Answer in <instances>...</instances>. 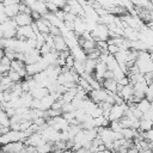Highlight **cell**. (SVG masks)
Masks as SVG:
<instances>
[{
    "label": "cell",
    "instance_id": "cell-14",
    "mask_svg": "<svg viewBox=\"0 0 153 153\" xmlns=\"http://www.w3.org/2000/svg\"><path fill=\"white\" fill-rule=\"evenodd\" d=\"M151 108H152V102L148 100L147 98H143L142 100H140V102L137 103V109L141 110L143 114H146Z\"/></svg>",
    "mask_w": 153,
    "mask_h": 153
},
{
    "label": "cell",
    "instance_id": "cell-8",
    "mask_svg": "<svg viewBox=\"0 0 153 153\" xmlns=\"http://www.w3.org/2000/svg\"><path fill=\"white\" fill-rule=\"evenodd\" d=\"M103 88H105L109 93H117L118 90V81L112 78V79H104L103 84H102Z\"/></svg>",
    "mask_w": 153,
    "mask_h": 153
},
{
    "label": "cell",
    "instance_id": "cell-16",
    "mask_svg": "<svg viewBox=\"0 0 153 153\" xmlns=\"http://www.w3.org/2000/svg\"><path fill=\"white\" fill-rule=\"evenodd\" d=\"M26 67V63L23 61V60H19V59H14V60H12V62H11V68L13 69V71H16V72H20L23 68H25Z\"/></svg>",
    "mask_w": 153,
    "mask_h": 153
},
{
    "label": "cell",
    "instance_id": "cell-13",
    "mask_svg": "<svg viewBox=\"0 0 153 153\" xmlns=\"http://www.w3.org/2000/svg\"><path fill=\"white\" fill-rule=\"evenodd\" d=\"M31 10L32 11H36L38 13H41V16L43 17L45 13H48V8H47V4L45 2H42L39 0H37L32 6H31Z\"/></svg>",
    "mask_w": 153,
    "mask_h": 153
},
{
    "label": "cell",
    "instance_id": "cell-24",
    "mask_svg": "<svg viewBox=\"0 0 153 153\" xmlns=\"http://www.w3.org/2000/svg\"><path fill=\"white\" fill-rule=\"evenodd\" d=\"M59 8H61V10H63L66 6H67V0H51Z\"/></svg>",
    "mask_w": 153,
    "mask_h": 153
},
{
    "label": "cell",
    "instance_id": "cell-6",
    "mask_svg": "<svg viewBox=\"0 0 153 153\" xmlns=\"http://www.w3.org/2000/svg\"><path fill=\"white\" fill-rule=\"evenodd\" d=\"M13 19L16 20L18 26H26V25H31L33 23V19H32L31 14L24 13V12H19Z\"/></svg>",
    "mask_w": 153,
    "mask_h": 153
},
{
    "label": "cell",
    "instance_id": "cell-3",
    "mask_svg": "<svg viewBox=\"0 0 153 153\" xmlns=\"http://www.w3.org/2000/svg\"><path fill=\"white\" fill-rule=\"evenodd\" d=\"M127 109H128L127 103H123V104H114L112 108H111V110H110V114H109V120L110 121H120L121 118L124 117Z\"/></svg>",
    "mask_w": 153,
    "mask_h": 153
},
{
    "label": "cell",
    "instance_id": "cell-4",
    "mask_svg": "<svg viewBox=\"0 0 153 153\" xmlns=\"http://www.w3.org/2000/svg\"><path fill=\"white\" fill-rule=\"evenodd\" d=\"M109 97V92L100 87V88H93L91 92H88V98L96 103V104H99V103H103V102H106V98Z\"/></svg>",
    "mask_w": 153,
    "mask_h": 153
},
{
    "label": "cell",
    "instance_id": "cell-25",
    "mask_svg": "<svg viewBox=\"0 0 153 153\" xmlns=\"http://www.w3.org/2000/svg\"><path fill=\"white\" fill-rule=\"evenodd\" d=\"M143 137L147 140V141H151L153 142V128L147 130V131H143Z\"/></svg>",
    "mask_w": 153,
    "mask_h": 153
},
{
    "label": "cell",
    "instance_id": "cell-15",
    "mask_svg": "<svg viewBox=\"0 0 153 153\" xmlns=\"http://www.w3.org/2000/svg\"><path fill=\"white\" fill-rule=\"evenodd\" d=\"M152 128H153V121L148 118H143V117L140 120V128H139L140 131H147Z\"/></svg>",
    "mask_w": 153,
    "mask_h": 153
},
{
    "label": "cell",
    "instance_id": "cell-27",
    "mask_svg": "<svg viewBox=\"0 0 153 153\" xmlns=\"http://www.w3.org/2000/svg\"><path fill=\"white\" fill-rule=\"evenodd\" d=\"M20 2H22L20 0H1V4H4L5 6L14 5V4H20Z\"/></svg>",
    "mask_w": 153,
    "mask_h": 153
},
{
    "label": "cell",
    "instance_id": "cell-12",
    "mask_svg": "<svg viewBox=\"0 0 153 153\" xmlns=\"http://www.w3.org/2000/svg\"><path fill=\"white\" fill-rule=\"evenodd\" d=\"M30 93L32 94L33 98H36V99H42L43 97H45V96L49 93V90H48V87H44V86H36V87H33V88L30 91Z\"/></svg>",
    "mask_w": 153,
    "mask_h": 153
},
{
    "label": "cell",
    "instance_id": "cell-2",
    "mask_svg": "<svg viewBox=\"0 0 153 153\" xmlns=\"http://www.w3.org/2000/svg\"><path fill=\"white\" fill-rule=\"evenodd\" d=\"M91 33L94 41H108L110 37V31L108 26L102 23H98V25L91 31Z\"/></svg>",
    "mask_w": 153,
    "mask_h": 153
},
{
    "label": "cell",
    "instance_id": "cell-33",
    "mask_svg": "<svg viewBox=\"0 0 153 153\" xmlns=\"http://www.w3.org/2000/svg\"><path fill=\"white\" fill-rule=\"evenodd\" d=\"M20 1H22V0H20Z\"/></svg>",
    "mask_w": 153,
    "mask_h": 153
},
{
    "label": "cell",
    "instance_id": "cell-19",
    "mask_svg": "<svg viewBox=\"0 0 153 153\" xmlns=\"http://www.w3.org/2000/svg\"><path fill=\"white\" fill-rule=\"evenodd\" d=\"M109 128L114 131H121L122 130V126L120 123V121H110V124H109Z\"/></svg>",
    "mask_w": 153,
    "mask_h": 153
},
{
    "label": "cell",
    "instance_id": "cell-1",
    "mask_svg": "<svg viewBox=\"0 0 153 153\" xmlns=\"http://www.w3.org/2000/svg\"><path fill=\"white\" fill-rule=\"evenodd\" d=\"M18 24L13 18H10L6 23H1L0 31H1V38H14L18 33Z\"/></svg>",
    "mask_w": 153,
    "mask_h": 153
},
{
    "label": "cell",
    "instance_id": "cell-9",
    "mask_svg": "<svg viewBox=\"0 0 153 153\" xmlns=\"http://www.w3.org/2000/svg\"><path fill=\"white\" fill-rule=\"evenodd\" d=\"M118 94L127 102L129 99H131L134 97V85L133 84H128L126 86H123L121 88V91L118 92Z\"/></svg>",
    "mask_w": 153,
    "mask_h": 153
},
{
    "label": "cell",
    "instance_id": "cell-29",
    "mask_svg": "<svg viewBox=\"0 0 153 153\" xmlns=\"http://www.w3.org/2000/svg\"><path fill=\"white\" fill-rule=\"evenodd\" d=\"M50 153H63V151H62V149H54V151H51Z\"/></svg>",
    "mask_w": 153,
    "mask_h": 153
},
{
    "label": "cell",
    "instance_id": "cell-7",
    "mask_svg": "<svg viewBox=\"0 0 153 153\" xmlns=\"http://www.w3.org/2000/svg\"><path fill=\"white\" fill-rule=\"evenodd\" d=\"M1 11L5 12L10 18H14L20 12V4H14L8 6H5L4 4H1Z\"/></svg>",
    "mask_w": 153,
    "mask_h": 153
},
{
    "label": "cell",
    "instance_id": "cell-18",
    "mask_svg": "<svg viewBox=\"0 0 153 153\" xmlns=\"http://www.w3.org/2000/svg\"><path fill=\"white\" fill-rule=\"evenodd\" d=\"M7 75H8V78L13 81V82H22L24 79L20 76V74L18 73V72H16V71H13V69H11L8 73H7Z\"/></svg>",
    "mask_w": 153,
    "mask_h": 153
},
{
    "label": "cell",
    "instance_id": "cell-10",
    "mask_svg": "<svg viewBox=\"0 0 153 153\" xmlns=\"http://www.w3.org/2000/svg\"><path fill=\"white\" fill-rule=\"evenodd\" d=\"M56 102V97H55V94H53V93H48L45 97H43L42 99H41V109L42 110H49L53 105H54V103Z\"/></svg>",
    "mask_w": 153,
    "mask_h": 153
},
{
    "label": "cell",
    "instance_id": "cell-5",
    "mask_svg": "<svg viewBox=\"0 0 153 153\" xmlns=\"http://www.w3.org/2000/svg\"><path fill=\"white\" fill-rule=\"evenodd\" d=\"M17 38H19V39H29V38H36V33H35V30H33L32 25L19 26V27H18Z\"/></svg>",
    "mask_w": 153,
    "mask_h": 153
},
{
    "label": "cell",
    "instance_id": "cell-32",
    "mask_svg": "<svg viewBox=\"0 0 153 153\" xmlns=\"http://www.w3.org/2000/svg\"><path fill=\"white\" fill-rule=\"evenodd\" d=\"M86 1H88V2H91V1H94V0H86Z\"/></svg>",
    "mask_w": 153,
    "mask_h": 153
},
{
    "label": "cell",
    "instance_id": "cell-20",
    "mask_svg": "<svg viewBox=\"0 0 153 153\" xmlns=\"http://www.w3.org/2000/svg\"><path fill=\"white\" fill-rule=\"evenodd\" d=\"M76 109L74 108V105L72 104V103H65L63 105H62V112L63 114H66V112H73V111H75Z\"/></svg>",
    "mask_w": 153,
    "mask_h": 153
},
{
    "label": "cell",
    "instance_id": "cell-26",
    "mask_svg": "<svg viewBox=\"0 0 153 153\" xmlns=\"http://www.w3.org/2000/svg\"><path fill=\"white\" fill-rule=\"evenodd\" d=\"M41 99H36L33 98L32 100V104H31V109H41Z\"/></svg>",
    "mask_w": 153,
    "mask_h": 153
},
{
    "label": "cell",
    "instance_id": "cell-31",
    "mask_svg": "<svg viewBox=\"0 0 153 153\" xmlns=\"http://www.w3.org/2000/svg\"><path fill=\"white\" fill-rule=\"evenodd\" d=\"M39 1H42V2H45V4H47V2L49 1V0H39Z\"/></svg>",
    "mask_w": 153,
    "mask_h": 153
},
{
    "label": "cell",
    "instance_id": "cell-28",
    "mask_svg": "<svg viewBox=\"0 0 153 153\" xmlns=\"http://www.w3.org/2000/svg\"><path fill=\"white\" fill-rule=\"evenodd\" d=\"M112 78H115L114 72L110 71V69H108V71L105 72V74H104V79H112Z\"/></svg>",
    "mask_w": 153,
    "mask_h": 153
},
{
    "label": "cell",
    "instance_id": "cell-22",
    "mask_svg": "<svg viewBox=\"0 0 153 153\" xmlns=\"http://www.w3.org/2000/svg\"><path fill=\"white\" fill-rule=\"evenodd\" d=\"M120 50H121V48L118 45H115V44H109V47H108V51L111 55H116Z\"/></svg>",
    "mask_w": 153,
    "mask_h": 153
},
{
    "label": "cell",
    "instance_id": "cell-23",
    "mask_svg": "<svg viewBox=\"0 0 153 153\" xmlns=\"http://www.w3.org/2000/svg\"><path fill=\"white\" fill-rule=\"evenodd\" d=\"M39 51H41V54H42V56H44V55H47V54H49L50 51H51V48L47 44V43H44L42 47H41V49H39Z\"/></svg>",
    "mask_w": 153,
    "mask_h": 153
},
{
    "label": "cell",
    "instance_id": "cell-21",
    "mask_svg": "<svg viewBox=\"0 0 153 153\" xmlns=\"http://www.w3.org/2000/svg\"><path fill=\"white\" fill-rule=\"evenodd\" d=\"M47 8H48V12H50V13H56V12L60 10L51 0H49V1L47 2Z\"/></svg>",
    "mask_w": 153,
    "mask_h": 153
},
{
    "label": "cell",
    "instance_id": "cell-30",
    "mask_svg": "<svg viewBox=\"0 0 153 153\" xmlns=\"http://www.w3.org/2000/svg\"><path fill=\"white\" fill-rule=\"evenodd\" d=\"M141 153H153V149L148 148V149H146V151H143V152H141Z\"/></svg>",
    "mask_w": 153,
    "mask_h": 153
},
{
    "label": "cell",
    "instance_id": "cell-11",
    "mask_svg": "<svg viewBox=\"0 0 153 153\" xmlns=\"http://www.w3.org/2000/svg\"><path fill=\"white\" fill-rule=\"evenodd\" d=\"M54 42H55V49H56L57 51H63V50L71 49V48L68 47V43H67L66 38H65L62 35L54 36Z\"/></svg>",
    "mask_w": 153,
    "mask_h": 153
},
{
    "label": "cell",
    "instance_id": "cell-17",
    "mask_svg": "<svg viewBox=\"0 0 153 153\" xmlns=\"http://www.w3.org/2000/svg\"><path fill=\"white\" fill-rule=\"evenodd\" d=\"M99 60H92V59H86L85 61V69L87 73H94L96 66L98 63Z\"/></svg>",
    "mask_w": 153,
    "mask_h": 153
}]
</instances>
